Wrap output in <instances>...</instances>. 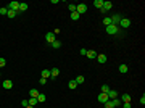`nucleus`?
Instances as JSON below:
<instances>
[{"mask_svg":"<svg viewBox=\"0 0 145 108\" xmlns=\"http://www.w3.org/2000/svg\"><path fill=\"white\" fill-rule=\"evenodd\" d=\"M76 11H77L79 15H84V13L87 11V5H85V3H79V5H76Z\"/></svg>","mask_w":145,"mask_h":108,"instance_id":"nucleus-1","label":"nucleus"},{"mask_svg":"<svg viewBox=\"0 0 145 108\" xmlns=\"http://www.w3.org/2000/svg\"><path fill=\"white\" fill-rule=\"evenodd\" d=\"M119 26L124 27V29H126V27H129V26H131V19H129V18H121V21H119Z\"/></svg>","mask_w":145,"mask_h":108,"instance_id":"nucleus-2","label":"nucleus"},{"mask_svg":"<svg viewBox=\"0 0 145 108\" xmlns=\"http://www.w3.org/2000/svg\"><path fill=\"white\" fill-rule=\"evenodd\" d=\"M111 7H113V3H111V2H103V7H102L100 10H102V13H107Z\"/></svg>","mask_w":145,"mask_h":108,"instance_id":"nucleus-3","label":"nucleus"},{"mask_svg":"<svg viewBox=\"0 0 145 108\" xmlns=\"http://www.w3.org/2000/svg\"><path fill=\"white\" fill-rule=\"evenodd\" d=\"M121 18H123L121 15H113V16H111V24L118 26V24H119V21H121Z\"/></svg>","mask_w":145,"mask_h":108,"instance_id":"nucleus-4","label":"nucleus"},{"mask_svg":"<svg viewBox=\"0 0 145 108\" xmlns=\"http://www.w3.org/2000/svg\"><path fill=\"white\" fill-rule=\"evenodd\" d=\"M107 32H108V34H116V32H118V26H115V24L107 26Z\"/></svg>","mask_w":145,"mask_h":108,"instance_id":"nucleus-5","label":"nucleus"},{"mask_svg":"<svg viewBox=\"0 0 145 108\" xmlns=\"http://www.w3.org/2000/svg\"><path fill=\"white\" fill-rule=\"evenodd\" d=\"M8 10H13V11H18V10H19V2H15V0H13V2H11V3L8 5Z\"/></svg>","mask_w":145,"mask_h":108,"instance_id":"nucleus-6","label":"nucleus"},{"mask_svg":"<svg viewBox=\"0 0 145 108\" xmlns=\"http://www.w3.org/2000/svg\"><path fill=\"white\" fill-rule=\"evenodd\" d=\"M45 40L48 42V44H52V42L55 40V34H53V32H47V34H45Z\"/></svg>","mask_w":145,"mask_h":108,"instance_id":"nucleus-7","label":"nucleus"},{"mask_svg":"<svg viewBox=\"0 0 145 108\" xmlns=\"http://www.w3.org/2000/svg\"><path fill=\"white\" fill-rule=\"evenodd\" d=\"M108 100H110L108 95H107V94H103V92L98 95V102H100V103H105V102H108Z\"/></svg>","mask_w":145,"mask_h":108,"instance_id":"nucleus-8","label":"nucleus"},{"mask_svg":"<svg viewBox=\"0 0 145 108\" xmlns=\"http://www.w3.org/2000/svg\"><path fill=\"white\" fill-rule=\"evenodd\" d=\"M107 95H108V99H110V100L118 99V92H116V90H110V92L107 94Z\"/></svg>","mask_w":145,"mask_h":108,"instance_id":"nucleus-9","label":"nucleus"},{"mask_svg":"<svg viewBox=\"0 0 145 108\" xmlns=\"http://www.w3.org/2000/svg\"><path fill=\"white\" fill-rule=\"evenodd\" d=\"M97 61H98V63H102V65L107 63V55H103V53H102V55H97Z\"/></svg>","mask_w":145,"mask_h":108,"instance_id":"nucleus-10","label":"nucleus"},{"mask_svg":"<svg viewBox=\"0 0 145 108\" xmlns=\"http://www.w3.org/2000/svg\"><path fill=\"white\" fill-rule=\"evenodd\" d=\"M87 56H89V58H90V60H94V58H97V52H95V50H87Z\"/></svg>","mask_w":145,"mask_h":108,"instance_id":"nucleus-11","label":"nucleus"},{"mask_svg":"<svg viewBox=\"0 0 145 108\" xmlns=\"http://www.w3.org/2000/svg\"><path fill=\"white\" fill-rule=\"evenodd\" d=\"M11 87H13V82L10 81V79L3 81V89H11Z\"/></svg>","mask_w":145,"mask_h":108,"instance_id":"nucleus-12","label":"nucleus"},{"mask_svg":"<svg viewBox=\"0 0 145 108\" xmlns=\"http://www.w3.org/2000/svg\"><path fill=\"white\" fill-rule=\"evenodd\" d=\"M121 102H123V103H127V102H131V95H129V94H124V95H121Z\"/></svg>","mask_w":145,"mask_h":108,"instance_id":"nucleus-13","label":"nucleus"},{"mask_svg":"<svg viewBox=\"0 0 145 108\" xmlns=\"http://www.w3.org/2000/svg\"><path fill=\"white\" fill-rule=\"evenodd\" d=\"M129 71V68H127V65H121V66H119V73H123V74H126V73Z\"/></svg>","mask_w":145,"mask_h":108,"instance_id":"nucleus-14","label":"nucleus"},{"mask_svg":"<svg viewBox=\"0 0 145 108\" xmlns=\"http://www.w3.org/2000/svg\"><path fill=\"white\" fill-rule=\"evenodd\" d=\"M50 74H52L50 78H58V74H60V69H58V68H53V69L50 71Z\"/></svg>","mask_w":145,"mask_h":108,"instance_id":"nucleus-15","label":"nucleus"},{"mask_svg":"<svg viewBox=\"0 0 145 108\" xmlns=\"http://www.w3.org/2000/svg\"><path fill=\"white\" fill-rule=\"evenodd\" d=\"M45 100H47V97H45V95H44V94H39V95H37V102H40V103H44Z\"/></svg>","mask_w":145,"mask_h":108,"instance_id":"nucleus-16","label":"nucleus"},{"mask_svg":"<svg viewBox=\"0 0 145 108\" xmlns=\"http://www.w3.org/2000/svg\"><path fill=\"white\" fill-rule=\"evenodd\" d=\"M29 95H31V97H34V99H37V95H39V90L31 89V90H29Z\"/></svg>","mask_w":145,"mask_h":108,"instance_id":"nucleus-17","label":"nucleus"},{"mask_svg":"<svg viewBox=\"0 0 145 108\" xmlns=\"http://www.w3.org/2000/svg\"><path fill=\"white\" fill-rule=\"evenodd\" d=\"M79 18H81V15H79L77 11H72V13H71V19H74V21H77Z\"/></svg>","mask_w":145,"mask_h":108,"instance_id":"nucleus-18","label":"nucleus"},{"mask_svg":"<svg viewBox=\"0 0 145 108\" xmlns=\"http://www.w3.org/2000/svg\"><path fill=\"white\" fill-rule=\"evenodd\" d=\"M68 87H69V89H76V87H77V82H76L74 79H72V81H69V82H68Z\"/></svg>","mask_w":145,"mask_h":108,"instance_id":"nucleus-19","label":"nucleus"},{"mask_svg":"<svg viewBox=\"0 0 145 108\" xmlns=\"http://www.w3.org/2000/svg\"><path fill=\"white\" fill-rule=\"evenodd\" d=\"M27 103H29L31 107H36V105H37V99H34V97H31V99L27 100Z\"/></svg>","mask_w":145,"mask_h":108,"instance_id":"nucleus-20","label":"nucleus"},{"mask_svg":"<svg viewBox=\"0 0 145 108\" xmlns=\"http://www.w3.org/2000/svg\"><path fill=\"white\" fill-rule=\"evenodd\" d=\"M52 47H53V48H60V47H61V42H60V40H56V39H55L53 42H52Z\"/></svg>","mask_w":145,"mask_h":108,"instance_id":"nucleus-21","label":"nucleus"},{"mask_svg":"<svg viewBox=\"0 0 145 108\" xmlns=\"http://www.w3.org/2000/svg\"><path fill=\"white\" fill-rule=\"evenodd\" d=\"M50 76H52V74H50V69H44V71H42V78H44V79L50 78Z\"/></svg>","mask_w":145,"mask_h":108,"instance_id":"nucleus-22","label":"nucleus"},{"mask_svg":"<svg viewBox=\"0 0 145 108\" xmlns=\"http://www.w3.org/2000/svg\"><path fill=\"white\" fill-rule=\"evenodd\" d=\"M111 102H113V107H119V105H123V102H121L119 99H113Z\"/></svg>","mask_w":145,"mask_h":108,"instance_id":"nucleus-23","label":"nucleus"},{"mask_svg":"<svg viewBox=\"0 0 145 108\" xmlns=\"http://www.w3.org/2000/svg\"><path fill=\"white\" fill-rule=\"evenodd\" d=\"M110 90H111V89H110V86H107V84L102 86V92H103V94H108Z\"/></svg>","mask_w":145,"mask_h":108,"instance_id":"nucleus-24","label":"nucleus"},{"mask_svg":"<svg viewBox=\"0 0 145 108\" xmlns=\"http://www.w3.org/2000/svg\"><path fill=\"white\" fill-rule=\"evenodd\" d=\"M16 13H18V11H13V10H8L7 16H8V18H15V16H16Z\"/></svg>","mask_w":145,"mask_h":108,"instance_id":"nucleus-25","label":"nucleus"},{"mask_svg":"<svg viewBox=\"0 0 145 108\" xmlns=\"http://www.w3.org/2000/svg\"><path fill=\"white\" fill-rule=\"evenodd\" d=\"M27 10V3H19V10L18 11H26Z\"/></svg>","mask_w":145,"mask_h":108,"instance_id":"nucleus-26","label":"nucleus"},{"mask_svg":"<svg viewBox=\"0 0 145 108\" xmlns=\"http://www.w3.org/2000/svg\"><path fill=\"white\" fill-rule=\"evenodd\" d=\"M94 5H95L97 8H102V7H103V2H102V0H95V2H94Z\"/></svg>","mask_w":145,"mask_h":108,"instance_id":"nucleus-27","label":"nucleus"},{"mask_svg":"<svg viewBox=\"0 0 145 108\" xmlns=\"http://www.w3.org/2000/svg\"><path fill=\"white\" fill-rule=\"evenodd\" d=\"M84 79H85V78H84V76H77V78H76V79H74V81L77 82V84H82V82H84Z\"/></svg>","mask_w":145,"mask_h":108,"instance_id":"nucleus-28","label":"nucleus"},{"mask_svg":"<svg viewBox=\"0 0 145 108\" xmlns=\"http://www.w3.org/2000/svg\"><path fill=\"white\" fill-rule=\"evenodd\" d=\"M103 105H105V108H115V107H113V102H111V100H108V102H105Z\"/></svg>","mask_w":145,"mask_h":108,"instance_id":"nucleus-29","label":"nucleus"},{"mask_svg":"<svg viewBox=\"0 0 145 108\" xmlns=\"http://www.w3.org/2000/svg\"><path fill=\"white\" fill-rule=\"evenodd\" d=\"M103 24H105V26H110V24H111V18H103Z\"/></svg>","mask_w":145,"mask_h":108,"instance_id":"nucleus-30","label":"nucleus"},{"mask_svg":"<svg viewBox=\"0 0 145 108\" xmlns=\"http://www.w3.org/2000/svg\"><path fill=\"white\" fill-rule=\"evenodd\" d=\"M5 65H7V60H5V58H2V56H0V68H3V66H5Z\"/></svg>","mask_w":145,"mask_h":108,"instance_id":"nucleus-31","label":"nucleus"},{"mask_svg":"<svg viewBox=\"0 0 145 108\" xmlns=\"http://www.w3.org/2000/svg\"><path fill=\"white\" fill-rule=\"evenodd\" d=\"M68 10H69L71 13H72V11H76V5H72V3H71V5H68Z\"/></svg>","mask_w":145,"mask_h":108,"instance_id":"nucleus-32","label":"nucleus"},{"mask_svg":"<svg viewBox=\"0 0 145 108\" xmlns=\"http://www.w3.org/2000/svg\"><path fill=\"white\" fill-rule=\"evenodd\" d=\"M7 13H8V8H5V7L0 8V15H7Z\"/></svg>","mask_w":145,"mask_h":108,"instance_id":"nucleus-33","label":"nucleus"},{"mask_svg":"<svg viewBox=\"0 0 145 108\" xmlns=\"http://www.w3.org/2000/svg\"><path fill=\"white\" fill-rule=\"evenodd\" d=\"M21 105H23V107L26 108V107H27V105H29V103H27V100H23V102H21Z\"/></svg>","mask_w":145,"mask_h":108,"instance_id":"nucleus-34","label":"nucleus"},{"mask_svg":"<svg viewBox=\"0 0 145 108\" xmlns=\"http://www.w3.org/2000/svg\"><path fill=\"white\" fill-rule=\"evenodd\" d=\"M79 53H81V55H85V53H87V50H85V48H81V50H79Z\"/></svg>","mask_w":145,"mask_h":108,"instance_id":"nucleus-35","label":"nucleus"},{"mask_svg":"<svg viewBox=\"0 0 145 108\" xmlns=\"http://www.w3.org/2000/svg\"><path fill=\"white\" fill-rule=\"evenodd\" d=\"M39 82H40V84L44 86V84H47V79H44V78H40V81H39Z\"/></svg>","mask_w":145,"mask_h":108,"instance_id":"nucleus-36","label":"nucleus"},{"mask_svg":"<svg viewBox=\"0 0 145 108\" xmlns=\"http://www.w3.org/2000/svg\"><path fill=\"white\" fill-rule=\"evenodd\" d=\"M123 108H131V103L127 102V103H123Z\"/></svg>","mask_w":145,"mask_h":108,"instance_id":"nucleus-37","label":"nucleus"},{"mask_svg":"<svg viewBox=\"0 0 145 108\" xmlns=\"http://www.w3.org/2000/svg\"><path fill=\"white\" fill-rule=\"evenodd\" d=\"M26 108H34V107H31V105H27V107Z\"/></svg>","mask_w":145,"mask_h":108,"instance_id":"nucleus-38","label":"nucleus"}]
</instances>
